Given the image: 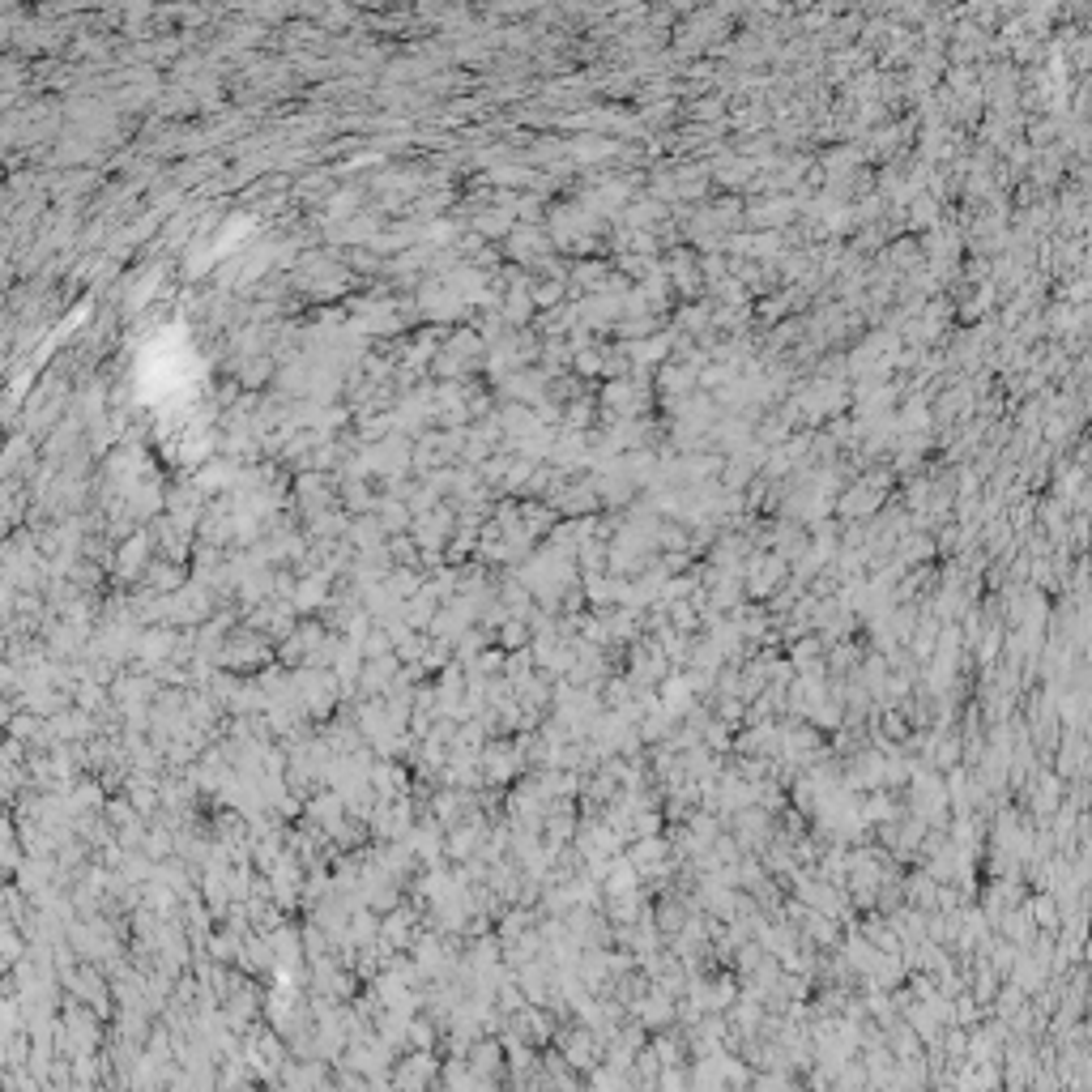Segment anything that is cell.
Returning <instances> with one entry per match:
<instances>
[{
  "mask_svg": "<svg viewBox=\"0 0 1092 1092\" xmlns=\"http://www.w3.org/2000/svg\"><path fill=\"white\" fill-rule=\"evenodd\" d=\"M559 1058L568 1062L572 1071H593L598 1067V1058H602V1037L593 1033V1029H568L559 1037Z\"/></svg>",
  "mask_w": 1092,
  "mask_h": 1092,
  "instance_id": "obj_1",
  "label": "cell"
},
{
  "mask_svg": "<svg viewBox=\"0 0 1092 1092\" xmlns=\"http://www.w3.org/2000/svg\"><path fill=\"white\" fill-rule=\"evenodd\" d=\"M431 1075H436V1062H431V1058H410L406 1067L397 1071V1084L410 1088V1092H419V1088L431 1080Z\"/></svg>",
  "mask_w": 1092,
  "mask_h": 1092,
  "instance_id": "obj_2",
  "label": "cell"
}]
</instances>
